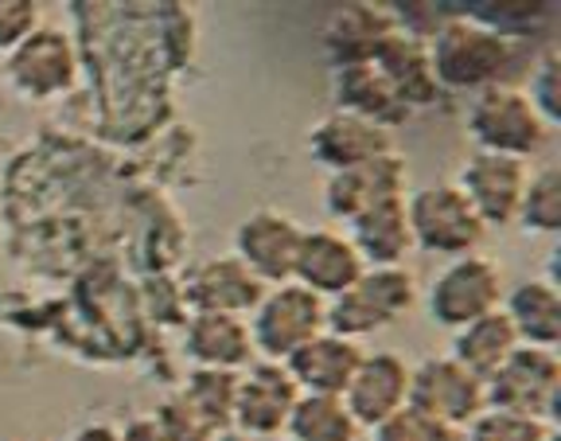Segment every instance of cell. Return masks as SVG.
<instances>
[{
    "label": "cell",
    "mask_w": 561,
    "mask_h": 441,
    "mask_svg": "<svg viewBox=\"0 0 561 441\" xmlns=\"http://www.w3.org/2000/svg\"><path fill=\"white\" fill-rule=\"evenodd\" d=\"M300 235H305V227H300L293 215L262 207V212L245 215V219L238 223L234 258L265 285V290H270V285H285V282H293V262H297Z\"/></svg>",
    "instance_id": "obj_11"
},
{
    "label": "cell",
    "mask_w": 561,
    "mask_h": 441,
    "mask_svg": "<svg viewBox=\"0 0 561 441\" xmlns=\"http://www.w3.org/2000/svg\"><path fill=\"white\" fill-rule=\"evenodd\" d=\"M363 363V348L347 336L335 332H320L312 336L308 344H300L297 352L285 360L293 383L300 387V395H332L343 398L351 375L359 371Z\"/></svg>",
    "instance_id": "obj_18"
},
{
    "label": "cell",
    "mask_w": 561,
    "mask_h": 441,
    "mask_svg": "<svg viewBox=\"0 0 561 441\" xmlns=\"http://www.w3.org/2000/svg\"><path fill=\"white\" fill-rule=\"evenodd\" d=\"M483 406L507 415L558 422L561 406V360L550 348L518 344L500 368L483 380Z\"/></svg>",
    "instance_id": "obj_4"
},
{
    "label": "cell",
    "mask_w": 561,
    "mask_h": 441,
    "mask_svg": "<svg viewBox=\"0 0 561 441\" xmlns=\"http://www.w3.org/2000/svg\"><path fill=\"white\" fill-rule=\"evenodd\" d=\"M184 398L199 422H207L215 433L230 430L234 422V395H238V371H215V368H195L187 375L184 391H175Z\"/></svg>",
    "instance_id": "obj_23"
},
{
    "label": "cell",
    "mask_w": 561,
    "mask_h": 441,
    "mask_svg": "<svg viewBox=\"0 0 561 441\" xmlns=\"http://www.w3.org/2000/svg\"><path fill=\"white\" fill-rule=\"evenodd\" d=\"M351 247L359 250L363 265H405V255L413 250L410 223H405V200H386L370 212H363L359 219H351L347 230Z\"/></svg>",
    "instance_id": "obj_21"
},
{
    "label": "cell",
    "mask_w": 561,
    "mask_h": 441,
    "mask_svg": "<svg viewBox=\"0 0 561 441\" xmlns=\"http://www.w3.org/2000/svg\"><path fill=\"white\" fill-rule=\"evenodd\" d=\"M503 317L515 328L518 344L526 348H550L561 344V293L550 278H526L503 297Z\"/></svg>",
    "instance_id": "obj_20"
},
{
    "label": "cell",
    "mask_w": 561,
    "mask_h": 441,
    "mask_svg": "<svg viewBox=\"0 0 561 441\" xmlns=\"http://www.w3.org/2000/svg\"><path fill=\"white\" fill-rule=\"evenodd\" d=\"M410 398V363L398 352H363L359 371L343 391V406L359 430H375Z\"/></svg>",
    "instance_id": "obj_14"
},
{
    "label": "cell",
    "mask_w": 561,
    "mask_h": 441,
    "mask_svg": "<svg viewBox=\"0 0 561 441\" xmlns=\"http://www.w3.org/2000/svg\"><path fill=\"white\" fill-rule=\"evenodd\" d=\"M265 285L257 282L234 255H219L199 262L187 274L184 297L192 313H227V317H250L262 301Z\"/></svg>",
    "instance_id": "obj_17"
},
{
    "label": "cell",
    "mask_w": 561,
    "mask_h": 441,
    "mask_svg": "<svg viewBox=\"0 0 561 441\" xmlns=\"http://www.w3.org/2000/svg\"><path fill=\"white\" fill-rule=\"evenodd\" d=\"M117 441H164V433H160L157 418L140 415V418H129V422L117 430Z\"/></svg>",
    "instance_id": "obj_31"
},
{
    "label": "cell",
    "mask_w": 561,
    "mask_h": 441,
    "mask_svg": "<svg viewBox=\"0 0 561 441\" xmlns=\"http://www.w3.org/2000/svg\"><path fill=\"white\" fill-rule=\"evenodd\" d=\"M39 27L35 0H0V55H9Z\"/></svg>",
    "instance_id": "obj_30"
},
{
    "label": "cell",
    "mask_w": 561,
    "mask_h": 441,
    "mask_svg": "<svg viewBox=\"0 0 561 441\" xmlns=\"http://www.w3.org/2000/svg\"><path fill=\"white\" fill-rule=\"evenodd\" d=\"M405 223H410L413 250L437 258L476 255L488 235V227L456 184H430L405 195Z\"/></svg>",
    "instance_id": "obj_5"
},
{
    "label": "cell",
    "mask_w": 561,
    "mask_h": 441,
    "mask_svg": "<svg viewBox=\"0 0 561 441\" xmlns=\"http://www.w3.org/2000/svg\"><path fill=\"white\" fill-rule=\"evenodd\" d=\"M518 227L530 235H558L561 230V168L546 165L526 177V192L518 203Z\"/></svg>",
    "instance_id": "obj_25"
},
{
    "label": "cell",
    "mask_w": 561,
    "mask_h": 441,
    "mask_svg": "<svg viewBox=\"0 0 561 441\" xmlns=\"http://www.w3.org/2000/svg\"><path fill=\"white\" fill-rule=\"evenodd\" d=\"M4 75L20 98L47 102V98H59L75 87L79 55H75V44L62 27L39 24L24 44L4 55Z\"/></svg>",
    "instance_id": "obj_8"
},
{
    "label": "cell",
    "mask_w": 561,
    "mask_h": 441,
    "mask_svg": "<svg viewBox=\"0 0 561 441\" xmlns=\"http://www.w3.org/2000/svg\"><path fill=\"white\" fill-rule=\"evenodd\" d=\"M460 441H561L558 426L538 422V418L507 415V410H488L483 406L480 415L460 430Z\"/></svg>",
    "instance_id": "obj_26"
},
{
    "label": "cell",
    "mask_w": 561,
    "mask_h": 441,
    "mask_svg": "<svg viewBox=\"0 0 561 441\" xmlns=\"http://www.w3.org/2000/svg\"><path fill=\"white\" fill-rule=\"evenodd\" d=\"M518 348V336L511 328V320L503 317V309L488 313V317L472 320V325L456 328L453 332V360L460 368H468L476 380H488L491 371L500 368L511 352Z\"/></svg>",
    "instance_id": "obj_22"
},
{
    "label": "cell",
    "mask_w": 561,
    "mask_h": 441,
    "mask_svg": "<svg viewBox=\"0 0 561 441\" xmlns=\"http://www.w3.org/2000/svg\"><path fill=\"white\" fill-rule=\"evenodd\" d=\"M530 168L523 160L495 157V152H472L456 177V188L472 203L483 227H511L518 219V203L526 192Z\"/></svg>",
    "instance_id": "obj_12"
},
{
    "label": "cell",
    "mask_w": 561,
    "mask_h": 441,
    "mask_svg": "<svg viewBox=\"0 0 561 441\" xmlns=\"http://www.w3.org/2000/svg\"><path fill=\"white\" fill-rule=\"evenodd\" d=\"M308 152H312L316 165H324L328 172H343V168H355L363 160H375L394 152L390 142V129L370 117L351 114V110H335V114L320 117L308 133Z\"/></svg>",
    "instance_id": "obj_16"
},
{
    "label": "cell",
    "mask_w": 561,
    "mask_h": 441,
    "mask_svg": "<svg viewBox=\"0 0 561 441\" xmlns=\"http://www.w3.org/2000/svg\"><path fill=\"white\" fill-rule=\"evenodd\" d=\"M503 305V270L480 250L465 258H448V265L425 290V313L433 325L456 328L472 325Z\"/></svg>",
    "instance_id": "obj_7"
},
{
    "label": "cell",
    "mask_w": 561,
    "mask_h": 441,
    "mask_svg": "<svg viewBox=\"0 0 561 441\" xmlns=\"http://www.w3.org/2000/svg\"><path fill=\"white\" fill-rule=\"evenodd\" d=\"M433 82L448 90H480L495 87L511 63V44L495 27H483L476 20H448L437 32L430 52Z\"/></svg>",
    "instance_id": "obj_3"
},
{
    "label": "cell",
    "mask_w": 561,
    "mask_h": 441,
    "mask_svg": "<svg viewBox=\"0 0 561 441\" xmlns=\"http://www.w3.org/2000/svg\"><path fill=\"white\" fill-rule=\"evenodd\" d=\"M293 441H359V426L347 415L343 398L332 395H300L293 406L289 426H285Z\"/></svg>",
    "instance_id": "obj_24"
},
{
    "label": "cell",
    "mask_w": 561,
    "mask_h": 441,
    "mask_svg": "<svg viewBox=\"0 0 561 441\" xmlns=\"http://www.w3.org/2000/svg\"><path fill=\"white\" fill-rule=\"evenodd\" d=\"M245 325H250V340L262 360L285 363L312 336L328 332V301L300 290L297 282L270 285Z\"/></svg>",
    "instance_id": "obj_6"
},
{
    "label": "cell",
    "mask_w": 561,
    "mask_h": 441,
    "mask_svg": "<svg viewBox=\"0 0 561 441\" xmlns=\"http://www.w3.org/2000/svg\"><path fill=\"white\" fill-rule=\"evenodd\" d=\"M405 406H413V410L437 418V422L453 426L460 433L483 410V380H476L472 371L460 368L453 355H430L417 368H410V398H405Z\"/></svg>",
    "instance_id": "obj_9"
},
{
    "label": "cell",
    "mask_w": 561,
    "mask_h": 441,
    "mask_svg": "<svg viewBox=\"0 0 561 441\" xmlns=\"http://www.w3.org/2000/svg\"><path fill=\"white\" fill-rule=\"evenodd\" d=\"M405 184H410L405 160L398 152H386V157L363 160V165L343 168V172H328L324 207L332 219L351 223L386 200H405Z\"/></svg>",
    "instance_id": "obj_13"
},
{
    "label": "cell",
    "mask_w": 561,
    "mask_h": 441,
    "mask_svg": "<svg viewBox=\"0 0 561 441\" xmlns=\"http://www.w3.org/2000/svg\"><path fill=\"white\" fill-rule=\"evenodd\" d=\"M417 305V278L405 265H375L347 293L328 301V332L359 344L363 336L398 325Z\"/></svg>",
    "instance_id": "obj_1"
},
{
    "label": "cell",
    "mask_w": 561,
    "mask_h": 441,
    "mask_svg": "<svg viewBox=\"0 0 561 441\" xmlns=\"http://www.w3.org/2000/svg\"><path fill=\"white\" fill-rule=\"evenodd\" d=\"M152 418H157L164 441H215L219 438L207 422H199V418L187 410V403L180 395H168L164 403L157 406V415Z\"/></svg>",
    "instance_id": "obj_29"
},
{
    "label": "cell",
    "mask_w": 561,
    "mask_h": 441,
    "mask_svg": "<svg viewBox=\"0 0 561 441\" xmlns=\"http://www.w3.org/2000/svg\"><path fill=\"white\" fill-rule=\"evenodd\" d=\"M184 355L195 368L215 371H242L254 363V340L245 317H227V313H192L184 328Z\"/></svg>",
    "instance_id": "obj_19"
},
{
    "label": "cell",
    "mask_w": 561,
    "mask_h": 441,
    "mask_svg": "<svg viewBox=\"0 0 561 441\" xmlns=\"http://www.w3.org/2000/svg\"><path fill=\"white\" fill-rule=\"evenodd\" d=\"M561 55L558 52H546L542 63L535 67V75H530V87L523 90L526 98H530V106L538 110V117H542L546 125H558L561 122Z\"/></svg>",
    "instance_id": "obj_28"
},
{
    "label": "cell",
    "mask_w": 561,
    "mask_h": 441,
    "mask_svg": "<svg viewBox=\"0 0 561 441\" xmlns=\"http://www.w3.org/2000/svg\"><path fill=\"white\" fill-rule=\"evenodd\" d=\"M363 270H367V265H363L359 250L351 247V239L343 230L316 227L300 235L297 262H293V282H297L300 290L332 301L359 282Z\"/></svg>",
    "instance_id": "obj_15"
},
{
    "label": "cell",
    "mask_w": 561,
    "mask_h": 441,
    "mask_svg": "<svg viewBox=\"0 0 561 441\" xmlns=\"http://www.w3.org/2000/svg\"><path fill=\"white\" fill-rule=\"evenodd\" d=\"M468 133H472L476 152H495V157H511L526 165L546 149L553 129L538 117V110L530 106V98L523 90L495 82V87L472 94Z\"/></svg>",
    "instance_id": "obj_2"
},
{
    "label": "cell",
    "mask_w": 561,
    "mask_h": 441,
    "mask_svg": "<svg viewBox=\"0 0 561 441\" xmlns=\"http://www.w3.org/2000/svg\"><path fill=\"white\" fill-rule=\"evenodd\" d=\"M300 398V387L293 383L289 368L273 360H254L238 371L234 395V430L245 438H277L289 426L293 406Z\"/></svg>",
    "instance_id": "obj_10"
},
{
    "label": "cell",
    "mask_w": 561,
    "mask_h": 441,
    "mask_svg": "<svg viewBox=\"0 0 561 441\" xmlns=\"http://www.w3.org/2000/svg\"><path fill=\"white\" fill-rule=\"evenodd\" d=\"M70 441H117V426L110 422H87L75 430V438Z\"/></svg>",
    "instance_id": "obj_32"
},
{
    "label": "cell",
    "mask_w": 561,
    "mask_h": 441,
    "mask_svg": "<svg viewBox=\"0 0 561 441\" xmlns=\"http://www.w3.org/2000/svg\"><path fill=\"white\" fill-rule=\"evenodd\" d=\"M367 433H370V441H460V433H456L453 426L421 415L413 406H402L398 415H390L386 422H378L375 430H367Z\"/></svg>",
    "instance_id": "obj_27"
}]
</instances>
